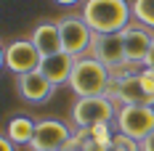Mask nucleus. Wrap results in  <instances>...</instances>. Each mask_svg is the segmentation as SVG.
Masks as SVG:
<instances>
[{
    "label": "nucleus",
    "instance_id": "39448f33",
    "mask_svg": "<svg viewBox=\"0 0 154 151\" xmlns=\"http://www.w3.org/2000/svg\"><path fill=\"white\" fill-rule=\"evenodd\" d=\"M114 130L141 143L154 133V106H120Z\"/></svg>",
    "mask_w": 154,
    "mask_h": 151
},
{
    "label": "nucleus",
    "instance_id": "4468645a",
    "mask_svg": "<svg viewBox=\"0 0 154 151\" xmlns=\"http://www.w3.org/2000/svg\"><path fill=\"white\" fill-rule=\"evenodd\" d=\"M35 127H37V122L27 117V114H14L11 119L5 122V130H3V135L11 138L16 146H29L32 138H35Z\"/></svg>",
    "mask_w": 154,
    "mask_h": 151
},
{
    "label": "nucleus",
    "instance_id": "f8f14e48",
    "mask_svg": "<svg viewBox=\"0 0 154 151\" xmlns=\"http://www.w3.org/2000/svg\"><path fill=\"white\" fill-rule=\"evenodd\" d=\"M75 56H69L66 50L61 53H53V56H45V59L40 61V72L56 85V88H61V85H69V80H72V72H75Z\"/></svg>",
    "mask_w": 154,
    "mask_h": 151
},
{
    "label": "nucleus",
    "instance_id": "1a4fd4ad",
    "mask_svg": "<svg viewBox=\"0 0 154 151\" xmlns=\"http://www.w3.org/2000/svg\"><path fill=\"white\" fill-rule=\"evenodd\" d=\"M120 35H122V45H125V59L133 61V64L146 66V56H149V48L154 43V32L149 27L138 24V21H133Z\"/></svg>",
    "mask_w": 154,
    "mask_h": 151
},
{
    "label": "nucleus",
    "instance_id": "6e6552de",
    "mask_svg": "<svg viewBox=\"0 0 154 151\" xmlns=\"http://www.w3.org/2000/svg\"><path fill=\"white\" fill-rule=\"evenodd\" d=\"M106 98H112L117 106H154V95L141 82V72L130 77H120L109 82L106 88Z\"/></svg>",
    "mask_w": 154,
    "mask_h": 151
},
{
    "label": "nucleus",
    "instance_id": "a211bd4d",
    "mask_svg": "<svg viewBox=\"0 0 154 151\" xmlns=\"http://www.w3.org/2000/svg\"><path fill=\"white\" fill-rule=\"evenodd\" d=\"M16 149H19V146H16L11 138H5V135L0 138V151H16Z\"/></svg>",
    "mask_w": 154,
    "mask_h": 151
},
{
    "label": "nucleus",
    "instance_id": "2eb2a0df",
    "mask_svg": "<svg viewBox=\"0 0 154 151\" xmlns=\"http://www.w3.org/2000/svg\"><path fill=\"white\" fill-rule=\"evenodd\" d=\"M130 5H133V19L154 32V0H130Z\"/></svg>",
    "mask_w": 154,
    "mask_h": 151
},
{
    "label": "nucleus",
    "instance_id": "aec40b11",
    "mask_svg": "<svg viewBox=\"0 0 154 151\" xmlns=\"http://www.w3.org/2000/svg\"><path fill=\"white\" fill-rule=\"evenodd\" d=\"M53 3H59V5H64V8H72V5H82L85 0H53Z\"/></svg>",
    "mask_w": 154,
    "mask_h": 151
},
{
    "label": "nucleus",
    "instance_id": "4be33fe9",
    "mask_svg": "<svg viewBox=\"0 0 154 151\" xmlns=\"http://www.w3.org/2000/svg\"><path fill=\"white\" fill-rule=\"evenodd\" d=\"M64 151H72V149H64Z\"/></svg>",
    "mask_w": 154,
    "mask_h": 151
},
{
    "label": "nucleus",
    "instance_id": "ddd939ff",
    "mask_svg": "<svg viewBox=\"0 0 154 151\" xmlns=\"http://www.w3.org/2000/svg\"><path fill=\"white\" fill-rule=\"evenodd\" d=\"M32 45L40 50V56H53V53H61V35H59V21H40L35 24V29L29 35Z\"/></svg>",
    "mask_w": 154,
    "mask_h": 151
},
{
    "label": "nucleus",
    "instance_id": "423d86ee",
    "mask_svg": "<svg viewBox=\"0 0 154 151\" xmlns=\"http://www.w3.org/2000/svg\"><path fill=\"white\" fill-rule=\"evenodd\" d=\"M40 50L32 45L29 37H19V40H11L8 45L3 48V64L11 74L21 77V74H29V72H37L40 69Z\"/></svg>",
    "mask_w": 154,
    "mask_h": 151
},
{
    "label": "nucleus",
    "instance_id": "9d476101",
    "mask_svg": "<svg viewBox=\"0 0 154 151\" xmlns=\"http://www.w3.org/2000/svg\"><path fill=\"white\" fill-rule=\"evenodd\" d=\"M16 93H19L27 104H45V101L53 98L56 85L37 69V72H29V74L16 77Z\"/></svg>",
    "mask_w": 154,
    "mask_h": 151
},
{
    "label": "nucleus",
    "instance_id": "20e7f679",
    "mask_svg": "<svg viewBox=\"0 0 154 151\" xmlns=\"http://www.w3.org/2000/svg\"><path fill=\"white\" fill-rule=\"evenodd\" d=\"M59 35H61V48L69 56H75V59L91 56V45H93L96 32L88 27V21L80 14H69L64 19H59Z\"/></svg>",
    "mask_w": 154,
    "mask_h": 151
},
{
    "label": "nucleus",
    "instance_id": "f257e3e1",
    "mask_svg": "<svg viewBox=\"0 0 154 151\" xmlns=\"http://www.w3.org/2000/svg\"><path fill=\"white\" fill-rule=\"evenodd\" d=\"M80 16L96 35H117L133 24L130 0H85Z\"/></svg>",
    "mask_w": 154,
    "mask_h": 151
},
{
    "label": "nucleus",
    "instance_id": "6ab92c4d",
    "mask_svg": "<svg viewBox=\"0 0 154 151\" xmlns=\"http://www.w3.org/2000/svg\"><path fill=\"white\" fill-rule=\"evenodd\" d=\"M138 146H141V151H154V133H152V135H146Z\"/></svg>",
    "mask_w": 154,
    "mask_h": 151
},
{
    "label": "nucleus",
    "instance_id": "dca6fc26",
    "mask_svg": "<svg viewBox=\"0 0 154 151\" xmlns=\"http://www.w3.org/2000/svg\"><path fill=\"white\" fill-rule=\"evenodd\" d=\"M112 151H141V146H138V140L122 135V133H114V138H112Z\"/></svg>",
    "mask_w": 154,
    "mask_h": 151
},
{
    "label": "nucleus",
    "instance_id": "412c9836",
    "mask_svg": "<svg viewBox=\"0 0 154 151\" xmlns=\"http://www.w3.org/2000/svg\"><path fill=\"white\" fill-rule=\"evenodd\" d=\"M146 66L154 69V43H152V48H149V56H146Z\"/></svg>",
    "mask_w": 154,
    "mask_h": 151
},
{
    "label": "nucleus",
    "instance_id": "f03ea898",
    "mask_svg": "<svg viewBox=\"0 0 154 151\" xmlns=\"http://www.w3.org/2000/svg\"><path fill=\"white\" fill-rule=\"evenodd\" d=\"M112 82V72L93 56H82L75 61V72L69 80V88L77 98H91V95H106V88Z\"/></svg>",
    "mask_w": 154,
    "mask_h": 151
},
{
    "label": "nucleus",
    "instance_id": "f3484780",
    "mask_svg": "<svg viewBox=\"0 0 154 151\" xmlns=\"http://www.w3.org/2000/svg\"><path fill=\"white\" fill-rule=\"evenodd\" d=\"M141 82H143V88L154 95V69L152 66H143V69H141Z\"/></svg>",
    "mask_w": 154,
    "mask_h": 151
},
{
    "label": "nucleus",
    "instance_id": "7ed1b4c3",
    "mask_svg": "<svg viewBox=\"0 0 154 151\" xmlns=\"http://www.w3.org/2000/svg\"><path fill=\"white\" fill-rule=\"evenodd\" d=\"M120 106L106 95H91V98H77L72 106V125L75 130L96 127V125H114Z\"/></svg>",
    "mask_w": 154,
    "mask_h": 151
},
{
    "label": "nucleus",
    "instance_id": "0eeeda50",
    "mask_svg": "<svg viewBox=\"0 0 154 151\" xmlns=\"http://www.w3.org/2000/svg\"><path fill=\"white\" fill-rule=\"evenodd\" d=\"M72 135H75V130L64 119L45 117V119H37L35 138H32L29 149L32 151H64L66 143L72 140Z\"/></svg>",
    "mask_w": 154,
    "mask_h": 151
},
{
    "label": "nucleus",
    "instance_id": "9b49d317",
    "mask_svg": "<svg viewBox=\"0 0 154 151\" xmlns=\"http://www.w3.org/2000/svg\"><path fill=\"white\" fill-rule=\"evenodd\" d=\"M91 56L96 61H101L104 66H117L125 59V45H122V35H93V45H91Z\"/></svg>",
    "mask_w": 154,
    "mask_h": 151
}]
</instances>
